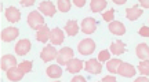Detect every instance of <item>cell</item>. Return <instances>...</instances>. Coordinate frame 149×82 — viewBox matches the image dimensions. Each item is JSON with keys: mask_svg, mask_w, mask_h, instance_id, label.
<instances>
[{"mask_svg": "<svg viewBox=\"0 0 149 82\" xmlns=\"http://www.w3.org/2000/svg\"><path fill=\"white\" fill-rule=\"evenodd\" d=\"M0 66H1V70H3V71H8L13 67H17L15 56H14V55H4V56H1Z\"/></svg>", "mask_w": 149, "mask_h": 82, "instance_id": "9", "label": "cell"}, {"mask_svg": "<svg viewBox=\"0 0 149 82\" xmlns=\"http://www.w3.org/2000/svg\"><path fill=\"white\" fill-rule=\"evenodd\" d=\"M57 5H58V10L61 11V12H68V11L70 10V1L69 0H58Z\"/></svg>", "mask_w": 149, "mask_h": 82, "instance_id": "25", "label": "cell"}, {"mask_svg": "<svg viewBox=\"0 0 149 82\" xmlns=\"http://www.w3.org/2000/svg\"><path fill=\"white\" fill-rule=\"evenodd\" d=\"M126 15L130 20H135L142 15V10L138 8V5H134V7H130V8L126 10Z\"/></svg>", "mask_w": 149, "mask_h": 82, "instance_id": "21", "label": "cell"}, {"mask_svg": "<svg viewBox=\"0 0 149 82\" xmlns=\"http://www.w3.org/2000/svg\"><path fill=\"white\" fill-rule=\"evenodd\" d=\"M50 34L51 31L48 29L47 25H42L39 29H37V34H36V40L40 41V42H47L50 40Z\"/></svg>", "mask_w": 149, "mask_h": 82, "instance_id": "15", "label": "cell"}, {"mask_svg": "<svg viewBox=\"0 0 149 82\" xmlns=\"http://www.w3.org/2000/svg\"><path fill=\"white\" fill-rule=\"evenodd\" d=\"M111 59V51H107V49H104V51L100 52V55H98V60L100 62H105V60H109Z\"/></svg>", "mask_w": 149, "mask_h": 82, "instance_id": "28", "label": "cell"}, {"mask_svg": "<svg viewBox=\"0 0 149 82\" xmlns=\"http://www.w3.org/2000/svg\"><path fill=\"white\" fill-rule=\"evenodd\" d=\"M47 75L50 78H59L61 75H62V68H61V66L59 64H51V66L47 68Z\"/></svg>", "mask_w": 149, "mask_h": 82, "instance_id": "22", "label": "cell"}, {"mask_svg": "<svg viewBox=\"0 0 149 82\" xmlns=\"http://www.w3.org/2000/svg\"><path fill=\"white\" fill-rule=\"evenodd\" d=\"M122 64V60L120 59H109L107 62V68L108 71L112 72V74H116L117 70H119V67Z\"/></svg>", "mask_w": 149, "mask_h": 82, "instance_id": "24", "label": "cell"}, {"mask_svg": "<svg viewBox=\"0 0 149 82\" xmlns=\"http://www.w3.org/2000/svg\"><path fill=\"white\" fill-rule=\"evenodd\" d=\"M108 27H109V31L113 33V34H116V36H123L126 33L124 25H123L122 22H119V20H112Z\"/></svg>", "mask_w": 149, "mask_h": 82, "instance_id": "16", "label": "cell"}, {"mask_svg": "<svg viewBox=\"0 0 149 82\" xmlns=\"http://www.w3.org/2000/svg\"><path fill=\"white\" fill-rule=\"evenodd\" d=\"M58 56V52L57 49L54 48L53 45H47L43 48L42 53H40V57H42L43 62H50V60H54V59H57Z\"/></svg>", "mask_w": 149, "mask_h": 82, "instance_id": "4", "label": "cell"}, {"mask_svg": "<svg viewBox=\"0 0 149 82\" xmlns=\"http://www.w3.org/2000/svg\"><path fill=\"white\" fill-rule=\"evenodd\" d=\"M33 0H29V1H26V0H21V4L25 5V7H29V5H33Z\"/></svg>", "mask_w": 149, "mask_h": 82, "instance_id": "34", "label": "cell"}, {"mask_svg": "<svg viewBox=\"0 0 149 82\" xmlns=\"http://www.w3.org/2000/svg\"><path fill=\"white\" fill-rule=\"evenodd\" d=\"M90 5H91V11L93 12H101L108 5V1L107 0H91Z\"/></svg>", "mask_w": 149, "mask_h": 82, "instance_id": "23", "label": "cell"}, {"mask_svg": "<svg viewBox=\"0 0 149 82\" xmlns=\"http://www.w3.org/2000/svg\"><path fill=\"white\" fill-rule=\"evenodd\" d=\"M113 3H115V4H124L126 1H124V0H113Z\"/></svg>", "mask_w": 149, "mask_h": 82, "instance_id": "37", "label": "cell"}, {"mask_svg": "<svg viewBox=\"0 0 149 82\" xmlns=\"http://www.w3.org/2000/svg\"><path fill=\"white\" fill-rule=\"evenodd\" d=\"M65 31H66V34L70 37L76 36L77 31H79V25H77V22L74 19H69L66 22V25H65Z\"/></svg>", "mask_w": 149, "mask_h": 82, "instance_id": "20", "label": "cell"}, {"mask_svg": "<svg viewBox=\"0 0 149 82\" xmlns=\"http://www.w3.org/2000/svg\"><path fill=\"white\" fill-rule=\"evenodd\" d=\"M109 49H111V52L113 53V55H122V53H124V51H126V45H124V42L120 40H116L113 41L111 44V46H109Z\"/></svg>", "mask_w": 149, "mask_h": 82, "instance_id": "18", "label": "cell"}, {"mask_svg": "<svg viewBox=\"0 0 149 82\" xmlns=\"http://www.w3.org/2000/svg\"><path fill=\"white\" fill-rule=\"evenodd\" d=\"M24 75H25V72L22 71L19 67H13V68H10L8 71H7V78L10 79L11 82H18L21 81L22 78H24Z\"/></svg>", "mask_w": 149, "mask_h": 82, "instance_id": "14", "label": "cell"}, {"mask_svg": "<svg viewBox=\"0 0 149 82\" xmlns=\"http://www.w3.org/2000/svg\"><path fill=\"white\" fill-rule=\"evenodd\" d=\"M72 59H73V49L69 48V46H64V48L58 52L57 62H58L59 66H66Z\"/></svg>", "mask_w": 149, "mask_h": 82, "instance_id": "1", "label": "cell"}, {"mask_svg": "<svg viewBox=\"0 0 149 82\" xmlns=\"http://www.w3.org/2000/svg\"><path fill=\"white\" fill-rule=\"evenodd\" d=\"M83 68V62L79 59H72V60L66 64V71H69L70 74H76Z\"/></svg>", "mask_w": 149, "mask_h": 82, "instance_id": "17", "label": "cell"}, {"mask_svg": "<svg viewBox=\"0 0 149 82\" xmlns=\"http://www.w3.org/2000/svg\"><path fill=\"white\" fill-rule=\"evenodd\" d=\"M134 82H149L148 78H145V77H141V78H137Z\"/></svg>", "mask_w": 149, "mask_h": 82, "instance_id": "36", "label": "cell"}, {"mask_svg": "<svg viewBox=\"0 0 149 82\" xmlns=\"http://www.w3.org/2000/svg\"><path fill=\"white\" fill-rule=\"evenodd\" d=\"M28 25H29V27L37 30L42 25H44V18L42 16V14L39 11H32L28 15Z\"/></svg>", "mask_w": 149, "mask_h": 82, "instance_id": "2", "label": "cell"}, {"mask_svg": "<svg viewBox=\"0 0 149 82\" xmlns=\"http://www.w3.org/2000/svg\"><path fill=\"white\" fill-rule=\"evenodd\" d=\"M4 15L7 18V20L11 22V23H15V22H18V20L21 19V12H19V10H17V7H8V8H6Z\"/></svg>", "mask_w": 149, "mask_h": 82, "instance_id": "12", "label": "cell"}, {"mask_svg": "<svg viewBox=\"0 0 149 82\" xmlns=\"http://www.w3.org/2000/svg\"><path fill=\"white\" fill-rule=\"evenodd\" d=\"M77 49L81 55H91L93 52L95 51V42L91 40V38H84L79 42Z\"/></svg>", "mask_w": 149, "mask_h": 82, "instance_id": "3", "label": "cell"}, {"mask_svg": "<svg viewBox=\"0 0 149 82\" xmlns=\"http://www.w3.org/2000/svg\"><path fill=\"white\" fill-rule=\"evenodd\" d=\"M135 67L133 64H130V63H123L120 64L119 67V70H117V74H120L122 77H126V78H131L135 75Z\"/></svg>", "mask_w": 149, "mask_h": 82, "instance_id": "7", "label": "cell"}, {"mask_svg": "<svg viewBox=\"0 0 149 82\" xmlns=\"http://www.w3.org/2000/svg\"><path fill=\"white\" fill-rule=\"evenodd\" d=\"M113 15H115V10H113V8H111V10H108L107 12H104V14H102V19L107 20V22H112Z\"/></svg>", "mask_w": 149, "mask_h": 82, "instance_id": "29", "label": "cell"}, {"mask_svg": "<svg viewBox=\"0 0 149 82\" xmlns=\"http://www.w3.org/2000/svg\"><path fill=\"white\" fill-rule=\"evenodd\" d=\"M101 82H117V81H116V78L115 77H112V75H107V77L102 78Z\"/></svg>", "mask_w": 149, "mask_h": 82, "instance_id": "31", "label": "cell"}, {"mask_svg": "<svg viewBox=\"0 0 149 82\" xmlns=\"http://www.w3.org/2000/svg\"><path fill=\"white\" fill-rule=\"evenodd\" d=\"M86 71L90 72V74H100L102 71V64L98 59H90V60L86 62Z\"/></svg>", "mask_w": 149, "mask_h": 82, "instance_id": "5", "label": "cell"}, {"mask_svg": "<svg viewBox=\"0 0 149 82\" xmlns=\"http://www.w3.org/2000/svg\"><path fill=\"white\" fill-rule=\"evenodd\" d=\"M65 40V36H64V31L55 27L51 30V34H50V41L53 42V45H61Z\"/></svg>", "mask_w": 149, "mask_h": 82, "instance_id": "13", "label": "cell"}, {"mask_svg": "<svg viewBox=\"0 0 149 82\" xmlns=\"http://www.w3.org/2000/svg\"><path fill=\"white\" fill-rule=\"evenodd\" d=\"M70 82H87V81H86V78L80 77V75H76L74 78H72V81Z\"/></svg>", "mask_w": 149, "mask_h": 82, "instance_id": "32", "label": "cell"}, {"mask_svg": "<svg viewBox=\"0 0 149 82\" xmlns=\"http://www.w3.org/2000/svg\"><path fill=\"white\" fill-rule=\"evenodd\" d=\"M138 33H139V36H142V37H149V27L148 26H142Z\"/></svg>", "mask_w": 149, "mask_h": 82, "instance_id": "30", "label": "cell"}, {"mask_svg": "<svg viewBox=\"0 0 149 82\" xmlns=\"http://www.w3.org/2000/svg\"><path fill=\"white\" fill-rule=\"evenodd\" d=\"M135 52H137V56L141 60H149V46L146 44H139L135 48Z\"/></svg>", "mask_w": 149, "mask_h": 82, "instance_id": "19", "label": "cell"}, {"mask_svg": "<svg viewBox=\"0 0 149 82\" xmlns=\"http://www.w3.org/2000/svg\"><path fill=\"white\" fill-rule=\"evenodd\" d=\"M97 29V20L94 18H84L81 22V30L84 34H93Z\"/></svg>", "mask_w": 149, "mask_h": 82, "instance_id": "8", "label": "cell"}, {"mask_svg": "<svg viewBox=\"0 0 149 82\" xmlns=\"http://www.w3.org/2000/svg\"><path fill=\"white\" fill-rule=\"evenodd\" d=\"M31 41L28 40V38H22L17 42L15 45V52L17 55H19V56H25L28 52L31 51Z\"/></svg>", "mask_w": 149, "mask_h": 82, "instance_id": "6", "label": "cell"}, {"mask_svg": "<svg viewBox=\"0 0 149 82\" xmlns=\"http://www.w3.org/2000/svg\"><path fill=\"white\" fill-rule=\"evenodd\" d=\"M139 4L142 5V7H145V8H149V0H141Z\"/></svg>", "mask_w": 149, "mask_h": 82, "instance_id": "35", "label": "cell"}, {"mask_svg": "<svg viewBox=\"0 0 149 82\" xmlns=\"http://www.w3.org/2000/svg\"><path fill=\"white\" fill-rule=\"evenodd\" d=\"M138 71L142 75H149V60H142L138 64Z\"/></svg>", "mask_w": 149, "mask_h": 82, "instance_id": "26", "label": "cell"}, {"mask_svg": "<svg viewBox=\"0 0 149 82\" xmlns=\"http://www.w3.org/2000/svg\"><path fill=\"white\" fill-rule=\"evenodd\" d=\"M39 11L43 12L46 16H54L55 15V5H54L53 1H42L40 4H39Z\"/></svg>", "mask_w": 149, "mask_h": 82, "instance_id": "10", "label": "cell"}, {"mask_svg": "<svg viewBox=\"0 0 149 82\" xmlns=\"http://www.w3.org/2000/svg\"><path fill=\"white\" fill-rule=\"evenodd\" d=\"M18 67H19L24 72H31V71H32V62H29V60L22 62V63H19V64H18Z\"/></svg>", "mask_w": 149, "mask_h": 82, "instance_id": "27", "label": "cell"}, {"mask_svg": "<svg viewBox=\"0 0 149 82\" xmlns=\"http://www.w3.org/2000/svg\"><path fill=\"white\" fill-rule=\"evenodd\" d=\"M19 34V30L17 27H6L4 30L1 31V40L4 42H10L14 38H17Z\"/></svg>", "mask_w": 149, "mask_h": 82, "instance_id": "11", "label": "cell"}, {"mask_svg": "<svg viewBox=\"0 0 149 82\" xmlns=\"http://www.w3.org/2000/svg\"><path fill=\"white\" fill-rule=\"evenodd\" d=\"M73 4L77 7H83L86 4V0H73Z\"/></svg>", "mask_w": 149, "mask_h": 82, "instance_id": "33", "label": "cell"}]
</instances>
